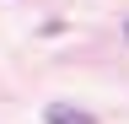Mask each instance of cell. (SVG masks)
Segmentation results:
<instances>
[{
    "label": "cell",
    "instance_id": "cell-1",
    "mask_svg": "<svg viewBox=\"0 0 129 124\" xmlns=\"http://www.w3.org/2000/svg\"><path fill=\"white\" fill-rule=\"evenodd\" d=\"M43 119H48V124H97L86 108H75V103H48V108H43Z\"/></svg>",
    "mask_w": 129,
    "mask_h": 124
}]
</instances>
